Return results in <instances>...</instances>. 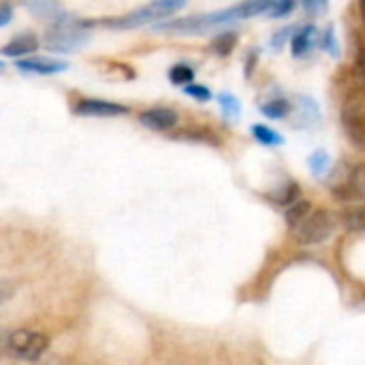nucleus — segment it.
Wrapping results in <instances>:
<instances>
[{
	"label": "nucleus",
	"mask_w": 365,
	"mask_h": 365,
	"mask_svg": "<svg viewBox=\"0 0 365 365\" xmlns=\"http://www.w3.org/2000/svg\"><path fill=\"white\" fill-rule=\"evenodd\" d=\"M90 26H92V21H83V19H77L73 15H66L60 21L49 26V30L45 32L43 45L49 51L71 53V51L88 45V41H90V30L88 28Z\"/></svg>",
	"instance_id": "f257e3e1"
},
{
	"label": "nucleus",
	"mask_w": 365,
	"mask_h": 365,
	"mask_svg": "<svg viewBox=\"0 0 365 365\" xmlns=\"http://www.w3.org/2000/svg\"><path fill=\"white\" fill-rule=\"evenodd\" d=\"M184 4H186V0H154V2H150V4H145V6H141L137 11H130L126 15L105 19L103 24L107 28L128 30V28H137V26H143V24H152V21L165 19V17L178 13Z\"/></svg>",
	"instance_id": "f03ea898"
},
{
	"label": "nucleus",
	"mask_w": 365,
	"mask_h": 365,
	"mask_svg": "<svg viewBox=\"0 0 365 365\" xmlns=\"http://www.w3.org/2000/svg\"><path fill=\"white\" fill-rule=\"evenodd\" d=\"M334 229L336 216L327 210H314L295 227V240L304 246L323 244L334 233Z\"/></svg>",
	"instance_id": "7ed1b4c3"
},
{
	"label": "nucleus",
	"mask_w": 365,
	"mask_h": 365,
	"mask_svg": "<svg viewBox=\"0 0 365 365\" xmlns=\"http://www.w3.org/2000/svg\"><path fill=\"white\" fill-rule=\"evenodd\" d=\"M47 349H49V340H47V336H43L38 331L17 329V331L9 334V338H6V353L17 359L36 361Z\"/></svg>",
	"instance_id": "20e7f679"
},
{
	"label": "nucleus",
	"mask_w": 365,
	"mask_h": 365,
	"mask_svg": "<svg viewBox=\"0 0 365 365\" xmlns=\"http://www.w3.org/2000/svg\"><path fill=\"white\" fill-rule=\"evenodd\" d=\"M128 111L130 109L126 105L105 98H81L73 105V113L83 118H118V115H126Z\"/></svg>",
	"instance_id": "39448f33"
},
{
	"label": "nucleus",
	"mask_w": 365,
	"mask_h": 365,
	"mask_svg": "<svg viewBox=\"0 0 365 365\" xmlns=\"http://www.w3.org/2000/svg\"><path fill=\"white\" fill-rule=\"evenodd\" d=\"M342 128L346 133V139L357 148L365 150V109L351 105L342 111Z\"/></svg>",
	"instance_id": "423d86ee"
},
{
	"label": "nucleus",
	"mask_w": 365,
	"mask_h": 365,
	"mask_svg": "<svg viewBox=\"0 0 365 365\" xmlns=\"http://www.w3.org/2000/svg\"><path fill=\"white\" fill-rule=\"evenodd\" d=\"M340 201H365V163L353 167L346 182L331 188Z\"/></svg>",
	"instance_id": "0eeeda50"
},
{
	"label": "nucleus",
	"mask_w": 365,
	"mask_h": 365,
	"mask_svg": "<svg viewBox=\"0 0 365 365\" xmlns=\"http://www.w3.org/2000/svg\"><path fill=\"white\" fill-rule=\"evenodd\" d=\"M178 120H180L178 111L171 107H152V109H145L139 113V124L150 130H156V133L171 130L178 124Z\"/></svg>",
	"instance_id": "6e6552de"
},
{
	"label": "nucleus",
	"mask_w": 365,
	"mask_h": 365,
	"mask_svg": "<svg viewBox=\"0 0 365 365\" xmlns=\"http://www.w3.org/2000/svg\"><path fill=\"white\" fill-rule=\"evenodd\" d=\"M15 66L24 73H34V75H56L68 68L66 60L60 58H45V56H30V58H19Z\"/></svg>",
	"instance_id": "1a4fd4ad"
},
{
	"label": "nucleus",
	"mask_w": 365,
	"mask_h": 365,
	"mask_svg": "<svg viewBox=\"0 0 365 365\" xmlns=\"http://www.w3.org/2000/svg\"><path fill=\"white\" fill-rule=\"evenodd\" d=\"M38 38H36V34H32V32H21V34H17V36H13L2 49H0V53L2 56H6V58H26V56H32L36 49H38Z\"/></svg>",
	"instance_id": "9d476101"
},
{
	"label": "nucleus",
	"mask_w": 365,
	"mask_h": 365,
	"mask_svg": "<svg viewBox=\"0 0 365 365\" xmlns=\"http://www.w3.org/2000/svg\"><path fill=\"white\" fill-rule=\"evenodd\" d=\"M21 2H24V6H26L30 13H34L38 19L51 21V24H56V21H60L62 17L68 15V13L62 11V6H60L58 0H21Z\"/></svg>",
	"instance_id": "9b49d317"
},
{
	"label": "nucleus",
	"mask_w": 365,
	"mask_h": 365,
	"mask_svg": "<svg viewBox=\"0 0 365 365\" xmlns=\"http://www.w3.org/2000/svg\"><path fill=\"white\" fill-rule=\"evenodd\" d=\"M314 34H317V28L312 24H306L302 28H295V34L291 36V47H293V56L295 58H304L312 49Z\"/></svg>",
	"instance_id": "f8f14e48"
},
{
	"label": "nucleus",
	"mask_w": 365,
	"mask_h": 365,
	"mask_svg": "<svg viewBox=\"0 0 365 365\" xmlns=\"http://www.w3.org/2000/svg\"><path fill=\"white\" fill-rule=\"evenodd\" d=\"M340 225L351 233H365V205L344 210L340 214Z\"/></svg>",
	"instance_id": "ddd939ff"
},
{
	"label": "nucleus",
	"mask_w": 365,
	"mask_h": 365,
	"mask_svg": "<svg viewBox=\"0 0 365 365\" xmlns=\"http://www.w3.org/2000/svg\"><path fill=\"white\" fill-rule=\"evenodd\" d=\"M259 111L269 120H282L291 113V103L287 98H274L269 103H263L259 107Z\"/></svg>",
	"instance_id": "4468645a"
},
{
	"label": "nucleus",
	"mask_w": 365,
	"mask_h": 365,
	"mask_svg": "<svg viewBox=\"0 0 365 365\" xmlns=\"http://www.w3.org/2000/svg\"><path fill=\"white\" fill-rule=\"evenodd\" d=\"M167 75H169V81L173 86H182V88L195 81V68L190 64H184V62L173 64Z\"/></svg>",
	"instance_id": "2eb2a0df"
},
{
	"label": "nucleus",
	"mask_w": 365,
	"mask_h": 365,
	"mask_svg": "<svg viewBox=\"0 0 365 365\" xmlns=\"http://www.w3.org/2000/svg\"><path fill=\"white\" fill-rule=\"evenodd\" d=\"M218 105H220V111L227 120H237L240 113H242V105H240V98L231 92H220L218 94Z\"/></svg>",
	"instance_id": "dca6fc26"
},
{
	"label": "nucleus",
	"mask_w": 365,
	"mask_h": 365,
	"mask_svg": "<svg viewBox=\"0 0 365 365\" xmlns=\"http://www.w3.org/2000/svg\"><path fill=\"white\" fill-rule=\"evenodd\" d=\"M252 137L263 145H282L284 143V137L278 130H274V128H269L265 124H255L252 126Z\"/></svg>",
	"instance_id": "f3484780"
},
{
	"label": "nucleus",
	"mask_w": 365,
	"mask_h": 365,
	"mask_svg": "<svg viewBox=\"0 0 365 365\" xmlns=\"http://www.w3.org/2000/svg\"><path fill=\"white\" fill-rule=\"evenodd\" d=\"M312 210H310V203L308 201H295V203H291L289 207H287V214H284V218H287V225L291 227V229H295L308 214H310Z\"/></svg>",
	"instance_id": "a211bd4d"
},
{
	"label": "nucleus",
	"mask_w": 365,
	"mask_h": 365,
	"mask_svg": "<svg viewBox=\"0 0 365 365\" xmlns=\"http://www.w3.org/2000/svg\"><path fill=\"white\" fill-rule=\"evenodd\" d=\"M237 45V34L235 32H220L212 38V49L218 56H229L233 47Z\"/></svg>",
	"instance_id": "6ab92c4d"
},
{
	"label": "nucleus",
	"mask_w": 365,
	"mask_h": 365,
	"mask_svg": "<svg viewBox=\"0 0 365 365\" xmlns=\"http://www.w3.org/2000/svg\"><path fill=\"white\" fill-rule=\"evenodd\" d=\"M329 165H331V156H329L325 150H317V152H312L310 158H308V167H310L312 175H317V178L325 175L327 169H329Z\"/></svg>",
	"instance_id": "aec40b11"
},
{
	"label": "nucleus",
	"mask_w": 365,
	"mask_h": 365,
	"mask_svg": "<svg viewBox=\"0 0 365 365\" xmlns=\"http://www.w3.org/2000/svg\"><path fill=\"white\" fill-rule=\"evenodd\" d=\"M272 197V201L274 203H278V205H291V203H295L297 199H299V184H287V186H282L278 192H274V195H269Z\"/></svg>",
	"instance_id": "412c9836"
},
{
	"label": "nucleus",
	"mask_w": 365,
	"mask_h": 365,
	"mask_svg": "<svg viewBox=\"0 0 365 365\" xmlns=\"http://www.w3.org/2000/svg\"><path fill=\"white\" fill-rule=\"evenodd\" d=\"M299 107L304 109V118H306L310 124L321 120V109H319V105H317L314 98H310V96H299Z\"/></svg>",
	"instance_id": "4be33fe9"
},
{
	"label": "nucleus",
	"mask_w": 365,
	"mask_h": 365,
	"mask_svg": "<svg viewBox=\"0 0 365 365\" xmlns=\"http://www.w3.org/2000/svg\"><path fill=\"white\" fill-rule=\"evenodd\" d=\"M293 9H295V0H274V4L269 6L267 15H269L272 19H280V17L291 15Z\"/></svg>",
	"instance_id": "5701e85b"
},
{
	"label": "nucleus",
	"mask_w": 365,
	"mask_h": 365,
	"mask_svg": "<svg viewBox=\"0 0 365 365\" xmlns=\"http://www.w3.org/2000/svg\"><path fill=\"white\" fill-rule=\"evenodd\" d=\"M184 92H186L188 96H192V98L201 101V103H205V101H210V98H212V90H210L207 86H203V83H197V81H192V83L184 86Z\"/></svg>",
	"instance_id": "b1692460"
},
{
	"label": "nucleus",
	"mask_w": 365,
	"mask_h": 365,
	"mask_svg": "<svg viewBox=\"0 0 365 365\" xmlns=\"http://www.w3.org/2000/svg\"><path fill=\"white\" fill-rule=\"evenodd\" d=\"M323 47L327 53L331 56H338L340 53V45H338V38H336V32H334V26H329L323 34Z\"/></svg>",
	"instance_id": "393cba45"
},
{
	"label": "nucleus",
	"mask_w": 365,
	"mask_h": 365,
	"mask_svg": "<svg viewBox=\"0 0 365 365\" xmlns=\"http://www.w3.org/2000/svg\"><path fill=\"white\" fill-rule=\"evenodd\" d=\"M291 32H295V28L293 26H287V28H282V30H278L274 36H272V47L276 49V51H280L282 47H284V43L293 36Z\"/></svg>",
	"instance_id": "a878e982"
},
{
	"label": "nucleus",
	"mask_w": 365,
	"mask_h": 365,
	"mask_svg": "<svg viewBox=\"0 0 365 365\" xmlns=\"http://www.w3.org/2000/svg\"><path fill=\"white\" fill-rule=\"evenodd\" d=\"M302 4H304V9H306L310 15H321V13L327 11L329 0H302Z\"/></svg>",
	"instance_id": "bb28decb"
},
{
	"label": "nucleus",
	"mask_w": 365,
	"mask_h": 365,
	"mask_svg": "<svg viewBox=\"0 0 365 365\" xmlns=\"http://www.w3.org/2000/svg\"><path fill=\"white\" fill-rule=\"evenodd\" d=\"M13 17V6L11 2H0V28H4Z\"/></svg>",
	"instance_id": "cd10ccee"
},
{
	"label": "nucleus",
	"mask_w": 365,
	"mask_h": 365,
	"mask_svg": "<svg viewBox=\"0 0 365 365\" xmlns=\"http://www.w3.org/2000/svg\"><path fill=\"white\" fill-rule=\"evenodd\" d=\"M355 68H357V75L361 77V81L365 83V49L359 53V58H357V64H355Z\"/></svg>",
	"instance_id": "c85d7f7f"
},
{
	"label": "nucleus",
	"mask_w": 365,
	"mask_h": 365,
	"mask_svg": "<svg viewBox=\"0 0 365 365\" xmlns=\"http://www.w3.org/2000/svg\"><path fill=\"white\" fill-rule=\"evenodd\" d=\"M6 338H9V334H4V331L0 329V355L6 353Z\"/></svg>",
	"instance_id": "c756f323"
},
{
	"label": "nucleus",
	"mask_w": 365,
	"mask_h": 365,
	"mask_svg": "<svg viewBox=\"0 0 365 365\" xmlns=\"http://www.w3.org/2000/svg\"><path fill=\"white\" fill-rule=\"evenodd\" d=\"M359 4H361V13H364L365 17V0H359Z\"/></svg>",
	"instance_id": "7c9ffc66"
},
{
	"label": "nucleus",
	"mask_w": 365,
	"mask_h": 365,
	"mask_svg": "<svg viewBox=\"0 0 365 365\" xmlns=\"http://www.w3.org/2000/svg\"><path fill=\"white\" fill-rule=\"evenodd\" d=\"M2 297H4V295H2V293H0V304H2V302H4V299H2Z\"/></svg>",
	"instance_id": "2f4dec72"
},
{
	"label": "nucleus",
	"mask_w": 365,
	"mask_h": 365,
	"mask_svg": "<svg viewBox=\"0 0 365 365\" xmlns=\"http://www.w3.org/2000/svg\"><path fill=\"white\" fill-rule=\"evenodd\" d=\"M0 68H4V64H2V60H0Z\"/></svg>",
	"instance_id": "473e14b6"
}]
</instances>
